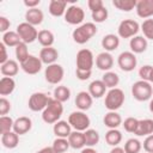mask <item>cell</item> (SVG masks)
Returning a JSON list of instances; mask_svg holds the SVG:
<instances>
[{"label": "cell", "instance_id": "1", "mask_svg": "<svg viewBox=\"0 0 153 153\" xmlns=\"http://www.w3.org/2000/svg\"><path fill=\"white\" fill-rule=\"evenodd\" d=\"M63 114V105L61 102L56 100L55 98L50 97L47 108L42 111V120L47 124H54L57 121H60L61 116Z\"/></svg>", "mask_w": 153, "mask_h": 153}, {"label": "cell", "instance_id": "2", "mask_svg": "<svg viewBox=\"0 0 153 153\" xmlns=\"http://www.w3.org/2000/svg\"><path fill=\"white\" fill-rule=\"evenodd\" d=\"M97 33V26L92 22L82 23L81 25L76 26L72 32V38L76 44H85L87 43L94 35Z\"/></svg>", "mask_w": 153, "mask_h": 153}, {"label": "cell", "instance_id": "3", "mask_svg": "<svg viewBox=\"0 0 153 153\" xmlns=\"http://www.w3.org/2000/svg\"><path fill=\"white\" fill-rule=\"evenodd\" d=\"M124 100H126L124 92L121 88L115 87L108 90L104 98V105L108 109V111H117L120 108H122Z\"/></svg>", "mask_w": 153, "mask_h": 153}, {"label": "cell", "instance_id": "4", "mask_svg": "<svg viewBox=\"0 0 153 153\" xmlns=\"http://www.w3.org/2000/svg\"><path fill=\"white\" fill-rule=\"evenodd\" d=\"M131 96L137 102L151 100L153 96V86L145 80H137L131 85Z\"/></svg>", "mask_w": 153, "mask_h": 153}, {"label": "cell", "instance_id": "5", "mask_svg": "<svg viewBox=\"0 0 153 153\" xmlns=\"http://www.w3.org/2000/svg\"><path fill=\"white\" fill-rule=\"evenodd\" d=\"M67 121L71 124L72 129L78 130V131L87 130L90 128V124H91V120H90L88 115H86L85 111H80V110L71 112Z\"/></svg>", "mask_w": 153, "mask_h": 153}, {"label": "cell", "instance_id": "6", "mask_svg": "<svg viewBox=\"0 0 153 153\" xmlns=\"http://www.w3.org/2000/svg\"><path fill=\"white\" fill-rule=\"evenodd\" d=\"M75 65L76 68L79 71H85V72H90L92 71L93 66H94V56L93 53L90 49H80L76 53V57H75Z\"/></svg>", "mask_w": 153, "mask_h": 153}, {"label": "cell", "instance_id": "7", "mask_svg": "<svg viewBox=\"0 0 153 153\" xmlns=\"http://www.w3.org/2000/svg\"><path fill=\"white\" fill-rule=\"evenodd\" d=\"M140 30V24L134 19H123L117 27V36L120 38H133L137 35Z\"/></svg>", "mask_w": 153, "mask_h": 153}, {"label": "cell", "instance_id": "8", "mask_svg": "<svg viewBox=\"0 0 153 153\" xmlns=\"http://www.w3.org/2000/svg\"><path fill=\"white\" fill-rule=\"evenodd\" d=\"M63 18L67 24L79 26L82 24V22L85 19V11L82 10V7H80L78 5H71L67 7Z\"/></svg>", "mask_w": 153, "mask_h": 153}, {"label": "cell", "instance_id": "9", "mask_svg": "<svg viewBox=\"0 0 153 153\" xmlns=\"http://www.w3.org/2000/svg\"><path fill=\"white\" fill-rule=\"evenodd\" d=\"M65 76V69L60 63H53L45 67L44 78L45 81L51 85H59Z\"/></svg>", "mask_w": 153, "mask_h": 153}, {"label": "cell", "instance_id": "10", "mask_svg": "<svg viewBox=\"0 0 153 153\" xmlns=\"http://www.w3.org/2000/svg\"><path fill=\"white\" fill-rule=\"evenodd\" d=\"M22 39V42L29 44V43H32L35 41H37V37H38V31L36 29V26L26 23V22H23L20 24H18L17 26V30H16Z\"/></svg>", "mask_w": 153, "mask_h": 153}, {"label": "cell", "instance_id": "11", "mask_svg": "<svg viewBox=\"0 0 153 153\" xmlns=\"http://www.w3.org/2000/svg\"><path fill=\"white\" fill-rule=\"evenodd\" d=\"M49 99H50V97H48V94H45L44 92H33L29 97L27 106L33 112L43 111L47 108Z\"/></svg>", "mask_w": 153, "mask_h": 153}, {"label": "cell", "instance_id": "12", "mask_svg": "<svg viewBox=\"0 0 153 153\" xmlns=\"http://www.w3.org/2000/svg\"><path fill=\"white\" fill-rule=\"evenodd\" d=\"M117 65L123 72H131L136 68L137 59L136 55L131 51H122L117 56Z\"/></svg>", "mask_w": 153, "mask_h": 153}, {"label": "cell", "instance_id": "13", "mask_svg": "<svg viewBox=\"0 0 153 153\" xmlns=\"http://www.w3.org/2000/svg\"><path fill=\"white\" fill-rule=\"evenodd\" d=\"M42 61L38 56L30 55L23 63H20V68L29 75H35L41 72L42 69Z\"/></svg>", "mask_w": 153, "mask_h": 153}, {"label": "cell", "instance_id": "14", "mask_svg": "<svg viewBox=\"0 0 153 153\" xmlns=\"http://www.w3.org/2000/svg\"><path fill=\"white\" fill-rule=\"evenodd\" d=\"M94 65L98 69L109 72L114 67V56L108 51H102L96 56Z\"/></svg>", "mask_w": 153, "mask_h": 153}, {"label": "cell", "instance_id": "15", "mask_svg": "<svg viewBox=\"0 0 153 153\" xmlns=\"http://www.w3.org/2000/svg\"><path fill=\"white\" fill-rule=\"evenodd\" d=\"M137 17L149 19L153 17V0H137L135 7Z\"/></svg>", "mask_w": 153, "mask_h": 153}, {"label": "cell", "instance_id": "16", "mask_svg": "<svg viewBox=\"0 0 153 153\" xmlns=\"http://www.w3.org/2000/svg\"><path fill=\"white\" fill-rule=\"evenodd\" d=\"M32 128V120L27 116H20L18 118L14 120V124H13V131L17 133L19 136L20 135H25L26 133H29Z\"/></svg>", "mask_w": 153, "mask_h": 153}, {"label": "cell", "instance_id": "17", "mask_svg": "<svg viewBox=\"0 0 153 153\" xmlns=\"http://www.w3.org/2000/svg\"><path fill=\"white\" fill-rule=\"evenodd\" d=\"M74 103H75V106L80 111H87L88 109H91L93 104V98L87 91H80L76 93Z\"/></svg>", "mask_w": 153, "mask_h": 153}, {"label": "cell", "instance_id": "18", "mask_svg": "<svg viewBox=\"0 0 153 153\" xmlns=\"http://www.w3.org/2000/svg\"><path fill=\"white\" fill-rule=\"evenodd\" d=\"M38 57L41 59L42 63L43 65H53V63H56L57 59H59V51L56 48L54 47H48V48H42L41 51H39V55Z\"/></svg>", "mask_w": 153, "mask_h": 153}, {"label": "cell", "instance_id": "19", "mask_svg": "<svg viewBox=\"0 0 153 153\" xmlns=\"http://www.w3.org/2000/svg\"><path fill=\"white\" fill-rule=\"evenodd\" d=\"M147 47H148V42L147 39L143 37V36H134L133 38H130L129 41V48H130V51L134 53L135 55L136 54H142L147 50Z\"/></svg>", "mask_w": 153, "mask_h": 153}, {"label": "cell", "instance_id": "20", "mask_svg": "<svg viewBox=\"0 0 153 153\" xmlns=\"http://www.w3.org/2000/svg\"><path fill=\"white\" fill-rule=\"evenodd\" d=\"M67 1L66 0H50L48 11L53 17H63L67 10Z\"/></svg>", "mask_w": 153, "mask_h": 153}, {"label": "cell", "instance_id": "21", "mask_svg": "<svg viewBox=\"0 0 153 153\" xmlns=\"http://www.w3.org/2000/svg\"><path fill=\"white\" fill-rule=\"evenodd\" d=\"M43 19H44V13L38 7L26 10V12H25V22L33 26L41 25L43 23Z\"/></svg>", "mask_w": 153, "mask_h": 153}, {"label": "cell", "instance_id": "22", "mask_svg": "<svg viewBox=\"0 0 153 153\" xmlns=\"http://www.w3.org/2000/svg\"><path fill=\"white\" fill-rule=\"evenodd\" d=\"M87 92L91 94L93 99H99L103 96H105L108 91H106V86L102 80H93L90 82Z\"/></svg>", "mask_w": 153, "mask_h": 153}, {"label": "cell", "instance_id": "23", "mask_svg": "<svg viewBox=\"0 0 153 153\" xmlns=\"http://www.w3.org/2000/svg\"><path fill=\"white\" fill-rule=\"evenodd\" d=\"M103 123L109 129H117L120 126H122L123 121L117 111H108L103 117Z\"/></svg>", "mask_w": 153, "mask_h": 153}, {"label": "cell", "instance_id": "24", "mask_svg": "<svg viewBox=\"0 0 153 153\" xmlns=\"http://www.w3.org/2000/svg\"><path fill=\"white\" fill-rule=\"evenodd\" d=\"M100 44H102V48L104 49V51L111 53L120 47V37L115 33H108L102 38Z\"/></svg>", "mask_w": 153, "mask_h": 153}, {"label": "cell", "instance_id": "25", "mask_svg": "<svg viewBox=\"0 0 153 153\" xmlns=\"http://www.w3.org/2000/svg\"><path fill=\"white\" fill-rule=\"evenodd\" d=\"M53 131H54V134L56 135V137H65V139H68V136L71 135V133H72L73 130H72V127H71V124L68 123V121L60 120V121H57L56 123L53 124Z\"/></svg>", "mask_w": 153, "mask_h": 153}, {"label": "cell", "instance_id": "26", "mask_svg": "<svg viewBox=\"0 0 153 153\" xmlns=\"http://www.w3.org/2000/svg\"><path fill=\"white\" fill-rule=\"evenodd\" d=\"M0 72L4 76H10L13 78L18 74L19 72V62L17 60H12L10 59L7 62L0 65Z\"/></svg>", "mask_w": 153, "mask_h": 153}, {"label": "cell", "instance_id": "27", "mask_svg": "<svg viewBox=\"0 0 153 153\" xmlns=\"http://www.w3.org/2000/svg\"><path fill=\"white\" fill-rule=\"evenodd\" d=\"M153 134V120L151 118H143L139 120V124L135 131L136 136H148Z\"/></svg>", "mask_w": 153, "mask_h": 153}, {"label": "cell", "instance_id": "28", "mask_svg": "<svg viewBox=\"0 0 153 153\" xmlns=\"http://www.w3.org/2000/svg\"><path fill=\"white\" fill-rule=\"evenodd\" d=\"M1 145L8 149L16 148L19 145V135L17 133H14L13 130L1 134Z\"/></svg>", "mask_w": 153, "mask_h": 153}, {"label": "cell", "instance_id": "29", "mask_svg": "<svg viewBox=\"0 0 153 153\" xmlns=\"http://www.w3.org/2000/svg\"><path fill=\"white\" fill-rule=\"evenodd\" d=\"M68 142L74 149H82L85 147V135L84 131L73 130L68 136Z\"/></svg>", "mask_w": 153, "mask_h": 153}, {"label": "cell", "instance_id": "30", "mask_svg": "<svg viewBox=\"0 0 153 153\" xmlns=\"http://www.w3.org/2000/svg\"><path fill=\"white\" fill-rule=\"evenodd\" d=\"M16 88V81L13 78L2 76L0 79V96H10Z\"/></svg>", "mask_w": 153, "mask_h": 153}, {"label": "cell", "instance_id": "31", "mask_svg": "<svg viewBox=\"0 0 153 153\" xmlns=\"http://www.w3.org/2000/svg\"><path fill=\"white\" fill-rule=\"evenodd\" d=\"M38 43L43 47V48H48V47H53L54 42H55V36L50 30L43 29L41 31H38V37H37Z\"/></svg>", "mask_w": 153, "mask_h": 153}, {"label": "cell", "instance_id": "32", "mask_svg": "<svg viewBox=\"0 0 153 153\" xmlns=\"http://www.w3.org/2000/svg\"><path fill=\"white\" fill-rule=\"evenodd\" d=\"M6 47H8V48H16L20 42H22V39H20V37H19V35H18V32L17 31H12V30H10V31H7V32H5V33H2V41H1Z\"/></svg>", "mask_w": 153, "mask_h": 153}, {"label": "cell", "instance_id": "33", "mask_svg": "<svg viewBox=\"0 0 153 153\" xmlns=\"http://www.w3.org/2000/svg\"><path fill=\"white\" fill-rule=\"evenodd\" d=\"M100 80L104 82V85H105L106 88H109V90L117 87L118 84H120V76H118V74L115 73V72H112V71L105 72V73L103 74V76H102Z\"/></svg>", "mask_w": 153, "mask_h": 153}, {"label": "cell", "instance_id": "34", "mask_svg": "<svg viewBox=\"0 0 153 153\" xmlns=\"http://www.w3.org/2000/svg\"><path fill=\"white\" fill-rule=\"evenodd\" d=\"M122 133L118 129H109L105 133V142L111 147L118 146L122 141Z\"/></svg>", "mask_w": 153, "mask_h": 153}, {"label": "cell", "instance_id": "35", "mask_svg": "<svg viewBox=\"0 0 153 153\" xmlns=\"http://www.w3.org/2000/svg\"><path fill=\"white\" fill-rule=\"evenodd\" d=\"M53 98H55L56 100H59L61 103H65V102L69 100V98H71V90L65 85H57L54 88Z\"/></svg>", "mask_w": 153, "mask_h": 153}, {"label": "cell", "instance_id": "36", "mask_svg": "<svg viewBox=\"0 0 153 153\" xmlns=\"http://www.w3.org/2000/svg\"><path fill=\"white\" fill-rule=\"evenodd\" d=\"M84 135H85V146L86 147H94L100 140L99 133L96 129L88 128L87 130L84 131Z\"/></svg>", "mask_w": 153, "mask_h": 153}, {"label": "cell", "instance_id": "37", "mask_svg": "<svg viewBox=\"0 0 153 153\" xmlns=\"http://www.w3.org/2000/svg\"><path fill=\"white\" fill-rule=\"evenodd\" d=\"M136 2L137 0H112L114 7L123 12H130L131 10H135Z\"/></svg>", "mask_w": 153, "mask_h": 153}, {"label": "cell", "instance_id": "38", "mask_svg": "<svg viewBox=\"0 0 153 153\" xmlns=\"http://www.w3.org/2000/svg\"><path fill=\"white\" fill-rule=\"evenodd\" d=\"M14 54H16V60L20 63H23L29 56V48H27V44L24 43V42H20L16 48H14Z\"/></svg>", "mask_w": 153, "mask_h": 153}, {"label": "cell", "instance_id": "39", "mask_svg": "<svg viewBox=\"0 0 153 153\" xmlns=\"http://www.w3.org/2000/svg\"><path fill=\"white\" fill-rule=\"evenodd\" d=\"M141 148H142V142L135 137L128 139L124 143V147H123L126 153H140Z\"/></svg>", "mask_w": 153, "mask_h": 153}, {"label": "cell", "instance_id": "40", "mask_svg": "<svg viewBox=\"0 0 153 153\" xmlns=\"http://www.w3.org/2000/svg\"><path fill=\"white\" fill-rule=\"evenodd\" d=\"M51 147L54 148V151L56 153H66L68 151V148L71 147L69 142H68V139H65V137H56L54 141H53V145Z\"/></svg>", "mask_w": 153, "mask_h": 153}, {"label": "cell", "instance_id": "41", "mask_svg": "<svg viewBox=\"0 0 153 153\" xmlns=\"http://www.w3.org/2000/svg\"><path fill=\"white\" fill-rule=\"evenodd\" d=\"M140 30L142 31L143 37L146 39L153 41V18L145 19L142 22V24L140 25Z\"/></svg>", "mask_w": 153, "mask_h": 153}, {"label": "cell", "instance_id": "42", "mask_svg": "<svg viewBox=\"0 0 153 153\" xmlns=\"http://www.w3.org/2000/svg\"><path fill=\"white\" fill-rule=\"evenodd\" d=\"M14 120L11 116H0V134H5L13 130Z\"/></svg>", "mask_w": 153, "mask_h": 153}, {"label": "cell", "instance_id": "43", "mask_svg": "<svg viewBox=\"0 0 153 153\" xmlns=\"http://www.w3.org/2000/svg\"><path fill=\"white\" fill-rule=\"evenodd\" d=\"M108 16H109V12H108L105 6L103 8H100V10L91 12V17H92V20H93L94 24L96 23H104L108 19Z\"/></svg>", "mask_w": 153, "mask_h": 153}, {"label": "cell", "instance_id": "44", "mask_svg": "<svg viewBox=\"0 0 153 153\" xmlns=\"http://www.w3.org/2000/svg\"><path fill=\"white\" fill-rule=\"evenodd\" d=\"M137 124H139V120L135 118V117H127L123 121V123H122L124 130L127 133H130V134H135L136 128H137Z\"/></svg>", "mask_w": 153, "mask_h": 153}, {"label": "cell", "instance_id": "45", "mask_svg": "<svg viewBox=\"0 0 153 153\" xmlns=\"http://www.w3.org/2000/svg\"><path fill=\"white\" fill-rule=\"evenodd\" d=\"M11 102L6 97L0 98V116H7V114L11 111Z\"/></svg>", "mask_w": 153, "mask_h": 153}, {"label": "cell", "instance_id": "46", "mask_svg": "<svg viewBox=\"0 0 153 153\" xmlns=\"http://www.w3.org/2000/svg\"><path fill=\"white\" fill-rule=\"evenodd\" d=\"M152 68H153V66H151V65H143V66H141L140 69H139L140 80L148 81V78H149V74H151Z\"/></svg>", "mask_w": 153, "mask_h": 153}, {"label": "cell", "instance_id": "47", "mask_svg": "<svg viewBox=\"0 0 153 153\" xmlns=\"http://www.w3.org/2000/svg\"><path fill=\"white\" fill-rule=\"evenodd\" d=\"M87 7L91 12H94L97 10H100L104 7V2L103 0H88L87 1Z\"/></svg>", "mask_w": 153, "mask_h": 153}, {"label": "cell", "instance_id": "48", "mask_svg": "<svg viewBox=\"0 0 153 153\" xmlns=\"http://www.w3.org/2000/svg\"><path fill=\"white\" fill-rule=\"evenodd\" d=\"M142 147L147 153H153V134L146 136V139L143 140Z\"/></svg>", "mask_w": 153, "mask_h": 153}, {"label": "cell", "instance_id": "49", "mask_svg": "<svg viewBox=\"0 0 153 153\" xmlns=\"http://www.w3.org/2000/svg\"><path fill=\"white\" fill-rule=\"evenodd\" d=\"M10 26H11V22L7 17L5 16H0V31L2 33L10 31Z\"/></svg>", "mask_w": 153, "mask_h": 153}, {"label": "cell", "instance_id": "50", "mask_svg": "<svg viewBox=\"0 0 153 153\" xmlns=\"http://www.w3.org/2000/svg\"><path fill=\"white\" fill-rule=\"evenodd\" d=\"M92 75V71L90 72H85V71H79V69H75V76L76 79L81 80V81H85V80H88Z\"/></svg>", "mask_w": 153, "mask_h": 153}, {"label": "cell", "instance_id": "51", "mask_svg": "<svg viewBox=\"0 0 153 153\" xmlns=\"http://www.w3.org/2000/svg\"><path fill=\"white\" fill-rule=\"evenodd\" d=\"M0 51H1V55H0V65L7 62L10 59H8V54H7V47L1 42L0 43Z\"/></svg>", "mask_w": 153, "mask_h": 153}, {"label": "cell", "instance_id": "52", "mask_svg": "<svg viewBox=\"0 0 153 153\" xmlns=\"http://www.w3.org/2000/svg\"><path fill=\"white\" fill-rule=\"evenodd\" d=\"M23 4H24V6L27 7V10H30V8H37L39 6V4H41V0H24Z\"/></svg>", "mask_w": 153, "mask_h": 153}, {"label": "cell", "instance_id": "53", "mask_svg": "<svg viewBox=\"0 0 153 153\" xmlns=\"http://www.w3.org/2000/svg\"><path fill=\"white\" fill-rule=\"evenodd\" d=\"M36 153H56V152L54 151V148L51 146H47V147H43V148L38 149Z\"/></svg>", "mask_w": 153, "mask_h": 153}, {"label": "cell", "instance_id": "54", "mask_svg": "<svg viewBox=\"0 0 153 153\" xmlns=\"http://www.w3.org/2000/svg\"><path fill=\"white\" fill-rule=\"evenodd\" d=\"M110 153H126V152H124V149H123L122 147L116 146V147H112V148H111Z\"/></svg>", "mask_w": 153, "mask_h": 153}, {"label": "cell", "instance_id": "55", "mask_svg": "<svg viewBox=\"0 0 153 153\" xmlns=\"http://www.w3.org/2000/svg\"><path fill=\"white\" fill-rule=\"evenodd\" d=\"M80 153H98L93 147H86V148H82Z\"/></svg>", "mask_w": 153, "mask_h": 153}, {"label": "cell", "instance_id": "56", "mask_svg": "<svg viewBox=\"0 0 153 153\" xmlns=\"http://www.w3.org/2000/svg\"><path fill=\"white\" fill-rule=\"evenodd\" d=\"M148 109H149V111L153 114V98L149 100V104H148Z\"/></svg>", "mask_w": 153, "mask_h": 153}, {"label": "cell", "instance_id": "57", "mask_svg": "<svg viewBox=\"0 0 153 153\" xmlns=\"http://www.w3.org/2000/svg\"><path fill=\"white\" fill-rule=\"evenodd\" d=\"M148 82H151V84H153V68H152V71H151V74H149V78H148Z\"/></svg>", "mask_w": 153, "mask_h": 153}]
</instances>
